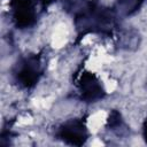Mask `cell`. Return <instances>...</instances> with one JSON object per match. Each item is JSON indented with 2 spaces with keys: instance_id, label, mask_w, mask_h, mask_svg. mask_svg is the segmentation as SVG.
<instances>
[{
  "instance_id": "cell-1",
  "label": "cell",
  "mask_w": 147,
  "mask_h": 147,
  "mask_svg": "<svg viewBox=\"0 0 147 147\" xmlns=\"http://www.w3.org/2000/svg\"><path fill=\"white\" fill-rule=\"evenodd\" d=\"M59 136L61 137V139L65 140L67 142L80 145L87 138V132L83 123L78 121H71L64 123L61 126Z\"/></svg>"
},
{
  "instance_id": "cell-2",
  "label": "cell",
  "mask_w": 147,
  "mask_h": 147,
  "mask_svg": "<svg viewBox=\"0 0 147 147\" xmlns=\"http://www.w3.org/2000/svg\"><path fill=\"white\" fill-rule=\"evenodd\" d=\"M144 136H145V139L147 141V119L145 122V125H144Z\"/></svg>"
}]
</instances>
